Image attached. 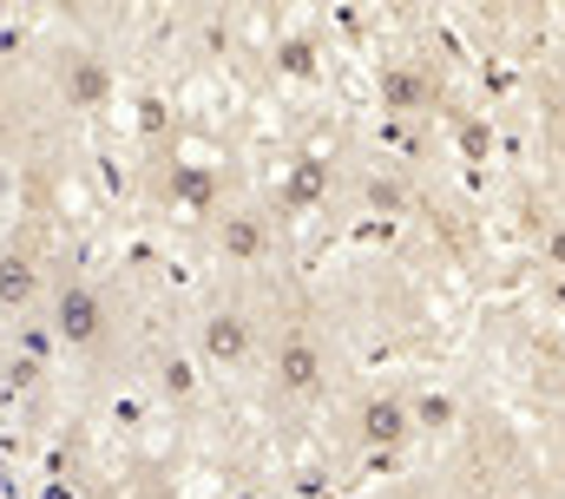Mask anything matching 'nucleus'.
<instances>
[{
    "instance_id": "obj_1",
    "label": "nucleus",
    "mask_w": 565,
    "mask_h": 499,
    "mask_svg": "<svg viewBox=\"0 0 565 499\" xmlns=\"http://www.w3.org/2000/svg\"><path fill=\"white\" fill-rule=\"evenodd\" d=\"M211 355H224V362H231V355H244V329H237L231 316H217V322H211Z\"/></svg>"
},
{
    "instance_id": "obj_2",
    "label": "nucleus",
    "mask_w": 565,
    "mask_h": 499,
    "mask_svg": "<svg viewBox=\"0 0 565 499\" xmlns=\"http://www.w3.org/2000/svg\"><path fill=\"white\" fill-rule=\"evenodd\" d=\"M369 434H375V440H395V434H402V407H395V401H375V407H369Z\"/></svg>"
}]
</instances>
